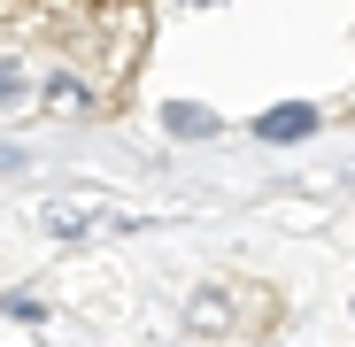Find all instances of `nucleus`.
I'll list each match as a JSON object with an SVG mask.
<instances>
[{
  "label": "nucleus",
  "instance_id": "f257e3e1",
  "mask_svg": "<svg viewBox=\"0 0 355 347\" xmlns=\"http://www.w3.org/2000/svg\"><path fill=\"white\" fill-rule=\"evenodd\" d=\"M317 132V108L309 100H286V108H263L255 116V139H270V147H293V139H309Z\"/></svg>",
  "mask_w": 355,
  "mask_h": 347
},
{
  "label": "nucleus",
  "instance_id": "f03ea898",
  "mask_svg": "<svg viewBox=\"0 0 355 347\" xmlns=\"http://www.w3.org/2000/svg\"><path fill=\"white\" fill-rule=\"evenodd\" d=\"M186 324H193V332H224V324H232V301L216 294V285H201V294L186 301Z\"/></svg>",
  "mask_w": 355,
  "mask_h": 347
},
{
  "label": "nucleus",
  "instance_id": "7ed1b4c3",
  "mask_svg": "<svg viewBox=\"0 0 355 347\" xmlns=\"http://www.w3.org/2000/svg\"><path fill=\"white\" fill-rule=\"evenodd\" d=\"M162 124H170L178 139H209V132H216V116L193 108V100H170V108H162Z\"/></svg>",
  "mask_w": 355,
  "mask_h": 347
},
{
  "label": "nucleus",
  "instance_id": "20e7f679",
  "mask_svg": "<svg viewBox=\"0 0 355 347\" xmlns=\"http://www.w3.org/2000/svg\"><path fill=\"white\" fill-rule=\"evenodd\" d=\"M31 93V78H24V62H16V54H0V108H16Z\"/></svg>",
  "mask_w": 355,
  "mask_h": 347
},
{
  "label": "nucleus",
  "instance_id": "39448f33",
  "mask_svg": "<svg viewBox=\"0 0 355 347\" xmlns=\"http://www.w3.org/2000/svg\"><path fill=\"white\" fill-rule=\"evenodd\" d=\"M46 100H62V108H78V100H85V85H78V78H46Z\"/></svg>",
  "mask_w": 355,
  "mask_h": 347
}]
</instances>
